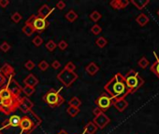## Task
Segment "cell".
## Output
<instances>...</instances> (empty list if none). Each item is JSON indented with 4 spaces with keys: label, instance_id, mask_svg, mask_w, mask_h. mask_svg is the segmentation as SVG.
I'll use <instances>...</instances> for the list:
<instances>
[{
    "label": "cell",
    "instance_id": "cell-25",
    "mask_svg": "<svg viewBox=\"0 0 159 134\" xmlns=\"http://www.w3.org/2000/svg\"><path fill=\"white\" fill-rule=\"evenodd\" d=\"M107 44H108V41H107V39H106L104 36L98 37V38L96 40V45L98 48H105L106 46H107Z\"/></svg>",
    "mask_w": 159,
    "mask_h": 134
},
{
    "label": "cell",
    "instance_id": "cell-31",
    "mask_svg": "<svg viewBox=\"0 0 159 134\" xmlns=\"http://www.w3.org/2000/svg\"><path fill=\"white\" fill-rule=\"evenodd\" d=\"M138 64H139V67H141V68L144 69V68H146V67L150 64V62H149V61H148V60H147L145 57H142V58L139 61Z\"/></svg>",
    "mask_w": 159,
    "mask_h": 134
},
{
    "label": "cell",
    "instance_id": "cell-7",
    "mask_svg": "<svg viewBox=\"0 0 159 134\" xmlns=\"http://www.w3.org/2000/svg\"><path fill=\"white\" fill-rule=\"evenodd\" d=\"M115 100H116L112 99L108 93H102L96 100V107L101 109L102 112H104V111H107L111 105H113Z\"/></svg>",
    "mask_w": 159,
    "mask_h": 134
},
{
    "label": "cell",
    "instance_id": "cell-30",
    "mask_svg": "<svg viewBox=\"0 0 159 134\" xmlns=\"http://www.w3.org/2000/svg\"><path fill=\"white\" fill-rule=\"evenodd\" d=\"M32 42H33V44L35 45L36 47H40L41 45L43 44V38L40 36H36L33 38Z\"/></svg>",
    "mask_w": 159,
    "mask_h": 134
},
{
    "label": "cell",
    "instance_id": "cell-18",
    "mask_svg": "<svg viewBox=\"0 0 159 134\" xmlns=\"http://www.w3.org/2000/svg\"><path fill=\"white\" fill-rule=\"evenodd\" d=\"M136 21L138 22V24L139 26H145L150 21V19L146 14L141 13L137 18H136Z\"/></svg>",
    "mask_w": 159,
    "mask_h": 134
},
{
    "label": "cell",
    "instance_id": "cell-13",
    "mask_svg": "<svg viewBox=\"0 0 159 134\" xmlns=\"http://www.w3.org/2000/svg\"><path fill=\"white\" fill-rule=\"evenodd\" d=\"M0 72L2 73V74L6 78L7 77L10 79V78H13L14 74H15V72H14V69L13 67L10 65L9 63H5V64H3V66L1 67V69H0Z\"/></svg>",
    "mask_w": 159,
    "mask_h": 134
},
{
    "label": "cell",
    "instance_id": "cell-42",
    "mask_svg": "<svg viewBox=\"0 0 159 134\" xmlns=\"http://www.w3.org/2000/svg\"><path fill=\"white\" fill-rule=\"evenodd\" d=\"M10 5V1L9 0H0V7L5 9L7 6Z\"/></svg>",
    "mask_w": 159,
    "mask_h": 134
},
{
    "label": "cell",
    "instance_id": "cell-17",
    "mask_svg": "<svg viewBox=\"0 0 159 134\" xmlns=\"http://www.w3.org/2000/svg\"><path fill=\"white\" fill-rule=\"evenodd\" d=\"M85 71L87 74H89L90 76H94L98 71H99V67H98L94 62H90L88 65L85 67Z\"/></svg>",
    "mask_w": 159,
    "mask_h": 134
},
{
    "label": "cell",
    "instance_id": "cell-5",
    "mask_svg": "<svg viewBox=\"0 0 159 134\" xmlns=\"http://www.w3.org/2000/svg\"><path fill=\"white\" fill-rule=\"evenodd\" d=\"M19 109V98L0 100V110L6 115H10Z\"/></svg>",
    "mask_w": 159,
    "mask_h": 134
},
{
    "label": "cell",
    "instance_id": "cell-43",
    "mask_svg": "<svg viewBox=\"0 0 159 134\" xmlns=\"http://www.w3.org/2000/svg\"><path fill=\"white\" fill-rule=\"evenodd\" d=\"M101 113H104V112H102L101 109H99L98 107H96V108H94V109L93 110V114H94V117H97V115H100Z\"/></svg>",
    "mask_w": 159,
    "mask_h": 134
},
{
    "label": "cell",
    "instance_id": "cell-24",
    "mask_svg": "<svg viewBox=\"0 0 159 134\" xmlns=\"http://www.w3.org/2000/svg\"><path fill=\"white\" fill-rule=\"evenodd\" d=\"M35 88H31V87H28V86H24V88L22 89V92H24V94L26 96V97H29L33 95L34 93H35Z\"/></svg>",
    "mask_w": 159,
    "mask_h": 134
},
{
    "label": "cell",
    "instance_id": "cell-36",
    "mask_svg": "<svg viewBox=\"0 0 159 134\" xmlns=\"http://www.w3.org/2000/svg\"><path fill=\"white\" fill-rule=\"evenodd\" d=\"M49 63L46 62V61H44V60H42L41 62H39V68L41 70V71H46L48 68H49Z\"/></svg>",
    "mask_w": 159,
    "mask_h": 134
},
{
    "label": "cell",
    "instance_id": "cell-32",
    "mask_svg": "<svg viewBox=\"0 0 159 134\" xmlns=\"http://www.w3.org/2000/svg\"><path fill=\"white\" fill-rule=\"evenodd\" d=\"M91 32H92V34H94V35H99V34L102 32V28L101 26H99L98 24H94V26H92V28H91Z\"/></svg>",
    "mask_w": 159,
    "mask_h": 134
},
{
    "label": "cell",
    "instance_id": "cell-21",
    "mask_svg": "<svg viewBox=\"0 0 159 134\" xmlns=\"http://www.w3.org/2000/svg\"><path fill=\"white\" fill-rule=\"evenodd\" d=\"M65 18L67 19L69 22H74L78 19V14L75 12L74 10H69V12H67L65 15Z\"/></svg>",
    "mask_w": 159,
    "mask_h": 134
},
{
    "label": "cell",
    "instance_id": "cell-44",
    "mask_svg": "<svg viewBox=\"0 0 159 134\" xmlns=\"http://www.w3.org/2000/svg\"><path fill=\"white\" fill-rule=\"evenodd\" d=\"M57 134H69V133H67V131H66V130H64V129H62L61 130V131H59Z\"/></svg>",
    "mask_w": 159,
    "mask_h": 134
},
{
    "label": "cell",
    "instance_id": "cell-35",
    "mask_svg": "<svg viewBox=\"0 0 159 134\" xmlns=\"http://www.w3.org/2000/svg\"><path fill=\"white\" fill-rule=\"evenodd\" d=\"M24 67H25V69L31 71L36 67V64L33 61H31V60H28V61L24 63Z\"/></svg>",
    "mask_w": 159,
    "mask_h": 134
},
{
    "label": "cell",
    "instance_id": "cell-12",
    "mask_svg": "<svg viewBox=\"0 0 159 134\" xmlns=\"http://www.w3.org/2000/svg\"><path fill=\"white\" fill-rule=\"evenodd\" d=\"M15 97L7 88V84H5L2 88H0V100H6L10 99H14ZM17 99V98H16Z\"/></svg>",
    "mask_w": 159,
    "mask_h": 134
},
{
    "label": "cell",
    "instance_id": "cell-37",
    "mask_svg": "<svg viewBox=\"0 0 159 134\" xmlns=\"http://www.w3.org/2000/svg\"><path fill=\"white\" fill-rule=\"evenodd\" d=\"M57 47L59 48L60 50H65L67 48V47H69V45H67V43L65 40H60L57 44Z\"/></svg>",
    "mask_w": 159,
    "mask_h": 134
},
{
    "label": "cell",
    "instance_id": "cell-20",
    "mask_svg": "<svg viewBox=\"0 0 159 134\" xmlns=\"http://www.w3.org/2000/svg\"><path fill=\"white\" fill-rule=\"evenodd\" d=\"M131 3L133 4L138 9L141 10V9H144L146 5H148L149 4V0H144V1H142V0H136V1L135 0H132Z\"/></svg>",
    "mask_w": 159,
    "mask_h": 134
},
{
    "label": "cell",
    "instance_id": "cell-9",
    "mask_svg": "<svg viewBox=\"0 0 159 134\" xmlns=\"http://www.w3.org/2000/svg\"><path fill=\"white\" fill-rule=\"evenodd\" d=\"M6 84H7V88H10V90L11 91V93H12L15 98H19V97L21 96L22 88L17 83V81H15L13 78H10L9 81H7Z\"/></svg>",
    "mask_w": 159,
    "mask_h": 134
},
{
    "label": "cell",
    "instance_id": "cell-15",
    "mask_svg": "<svg viewBox=\"0 0 159 134\" xmlns=\"http://www.w3.org/2000/svg\"><path fill=\"white\" fill-rule=\"evenodd\" d=\"M130 2L127 1V0H113L111 3H109V5H111L113 9H124V7H126L128 6V4Z\"/></svg>",
    "mask_w": 159,
    "mask_h": 134
},
{
    "label": "cell",
    "instance_id": "cell-14",
    "mask_svg": "<svg viewBox=\"0 0 159 134\" xmlns=\"http://www.w3.org/2000/svg\"><path fill=\"white\" fill-rule=\"evenodd\" d=\"M39 79L35 76V74H30L26 76L24 79V83L25 86H28V87H31V88H35L36 86L39 84Z\"/></svg>",
    "mask_w": 159,
    "mask_h": 134
},
{
    "label": "cell",
    "instance_id": "cell-2",
    "mask_svg": "<svg viewBox=\"0 0 159 134\" xmlns=\"http://www.w3.org/2000/svg\"><path fill=\"white\" fill-rule=\"evenodd\" d=\"M124 81H126V87L131 92L137 91L138 89L144 84L143 78L139 76V73L135 70H130L126 76H124Z\"/></svg>",
    "mask_w": 159,
    "mask_h": 134
},
{
    "label": "cell",
    "instance_id": "cell-19",
    "mask_svg": "<svg viewBox=\"0 0 159 134\" xmlns=\"http://www.w3.org/2000/svg\"><path fill=\"white\" fill-rule=\"evenodd\" d=\"M97 130V127L94 125V123L93 121H90L86 124L84 131L83 133H87V134H94Z\"/></svg>",
    "mask_w": 159,
    "mask_h": 134
},
{
    "label": "cell",
    "instance_id": "cell-39",
    "mask_svg": "<svg viewBox=\"0 0 159 134\" xmlns=\"http://www.w3.org/2000/svg\"><path fill=\"white\" fill-rule=\"evenodd\" d=\"M52 67L54 69L57 70V69L60 68V67H61V63H60V62L57 61V60H55V61H54V62H52Z\"/></svg>",
    "mask_w": 159,
    "mask_h": 134
},
{
    "label": "cell",
    "instance_id": "cell-38",
    "mask_svg": "<svg viewBox=\"0 0 159 134\" xmlns=\"http://www.w3.org/2000/svg\"><path fill=\"white\" fill-rule=\"evenodd\" d=\"M64 69H66L67 71H70V72H74L75 69H76V66H75V64L72 62H69L66 64L65 68H64Z\"/></svg>",
    "mask_w": 159,
    "mask_h": 134
},
{
    "label": "cell",
    "instance_id": "cell-46",
    "mask_svg": "<svg viewBox=\"0 0 159 134\" xmlns=\"http://www.w3.org/2000/svg\"><path fill=\"white\" fill-rule=\"evenodd\" d=\"M0 113H1V110H0Z\"/></svg>",
    "mask_w": 159,
    "mask_h": 134
},
{
    "label": "cell",
    "instance_id": "cell-4",
    "mask_svg": "<svg viewBox=\"0 0 159 134\" xmlns=\"http://www.w3.org/2000/svg\"><path fill=\"white\" fill-rule=\"evenodd\" d=\"M25 24L29 25L33 29L34 33H42L48 27V21L44 19L39 17L37 15H31L28 20L25 21Z\"/></svg>",
    "mask_w": 159,
    "mask_h": 134
},
{
    "label": "cell",
    "instance_id": "cell-27",
    "mask_svg": "<svg viewBox=\"0 0 159 134\" xmlns=\"http://www.w3.org/2000/svg\"><path fill=\"white\" fill-rule=\"evenodd\" d=\"M89 17H90V19L92 20L93 21H94V22H96V21H98L101 19V17H102V15L98 12L97 10H94L92 13H91L90 15H89Z\"/></svg>",
    "mask_w": 159,
    "mask_h": 134
},
{
    "label": "cell",
    "instance_id": "cell-8",
    "mask_svg": "<svg viewBox=\"0 0 159 134\" xmlns=\"http://www.w3.org/2000/svg\"><path fill=\"white\" fill-rule=\"evenodd\" d=\"M34 107V103L29 100L28 97L26 96H20L19 97V110L22 111V113H28L29 111L32 110Z\"/></svg>",
    "mask_w": 159,
    "mask_h": 134
},
{
    "label": "cell",
    "instance_id": "cell-22",
    "mask_svg": "<svg viewBox=\"0 0 159 134\" xmlns=\"http://www.w3.org/2000/svg\"><path fill=\"white\" fill-rule=\"evenodd\" d=\"M154 55H156V54H154ZM151 71H152L153 73L156 74L157 76V77L159 78V57H157V56H156V61H154V62L152 64V67H151Z\"/></svg>",
    "mask_w": 159,
    "mask_h": 134
},
{
    "label": "cell",
    "instance_id": "cell-1",
    "mask_svg": "<svg viewBox=\"0 0 159 134\" xmlns=\"http://www.w3.org/2000/svg\"><path fill=\"white\" fill-rule=\"evenodd\" d=\"M104 88L108 94L114 100L124 99V97L130 93L124 81V76L120 73L114 74V76L104 86Z\"/></svg>",
    "mask_w": 159,
    "mask_h": 134
},
{
    "label": "cell",
    "instance_id": "cell-28",
    "mask_svg": "<svg viewBox=\"0 0 159 134\" xmlns=\"http://www.w3.org/2000/svg\"><path fill=\"white\" fill-rule=\"evenodd\" d=\"M45 48H46L49 51L52 52L56 48H57V44H56L54 40H49L46 43V45H45Z\"/></svg>",
    "mask_w": 159,
    "mask_h": 134
},
{
    "label": "cell",
    "instance_id": "cell-11",
    "mask_svg": "<svg viewBox=\"0 0 159 134\" xmlns=\"http://www.w3.org/2000/svg\"><path fill=\"white\" fill-rule=\"evenodd\" d=\"M52 11H54V9H52L51 7H49L46 4H44V5H42L39 7V11H37V14H39L37 16L44 19V20H46V19L52 14Z\"/></svg>",
    "mask_w": 159,
    "mask_h": 134
},
{
    "label": "cell",
    "instance_id": "cell-41",
    "mask_svg": "<svg viewBox=\"0 0 159 134\" xmlns=\"http://www.w3.org/2000/svg\"><path fill=\"white\" fill-rule=\"evenodd\" d=\"M56 7H57L58 9H64L66 7V3L64 1H58L56 3Z\"/></svg>",
    "mask_w": 159,
    "mask_h": 134
},
{
    "label": "cell",
    "instance_id": "cell-10",
    "mask_svg": "<svg viewBox=\"0 0 159 134\" xmlns=\"http://www.w3.org/2000/svg\"><path fill=\"white\" fill-rule=\"evenodd\" d=\"M111 119L108 117L107 115L104 114V113H101L100 115H98L97 117H94L93 122L94 123V125L97 127V129H103L106 126H107Z\"/></svg>",
    "mask_w": 159,
    "mask_h": 134
},
{
    "label": "cell",
    "instance_id": "cell-6",
    "mask_svg": "<svg viewBox=\"0 0 159 134\" xmlns=\"http://www.w3.org/2000/svg\"><path fill=\"white\" fill-rule=\"evenodd\" d=\"M56 77L65 87H70L78 79L79 76L75 72H70V71L63 69L61 72L57 74Z\"/></svg>",
    "mask_w": 159,
    "mask_h": 134
},
{
    "label": "cell",
    "instance_id": "cell-40",
    "mask_svg": "<svg viewBox=\"0 0 159 134\" xmlns=\"http://www.w3.org/2000/svg\"><path fill=\"white\" fill-rule=\"evenodd\" d=\"M6 83H7V78L3 76L1 72H0V88H2Z\"/></svg>",
    "mask_w": 159,
    "mask_h": 134
},
{
    "label": "cell",
    "instance_id": "cell-29",
    "mask_svg": "<svg viewBox=\"0 0 159 134\" xmlns=\"http://www.w3.org/2000/svg\"><path fill=\"white\" fill-rule=\"evenodd\" d=\"M22 33H24V35L27 36H31L33 34H34L33 29L30 27L29 25H27V24H24V26L22 28Z\"/></svg>",
    "mask_w": 159,
    "mask_h": 134
},
{
    "label": "cell",
    "instance_id": "cell-26",
    "mask_svg": "<svg viewBox=\"0 0 159 134\" xmlns=\"http://www.w3.org/2000/svg\"><path fill=\"white\" fill-rule=\"evenodd\" d=\"M67 114H69L70 117H76V115L80 113V108H77V107H72V106H69L67 109Z\"/></svg>",
    "mask_w": 159,
    "mask_h": 134
},
{
    "label": "cell",
    "instance_id": "cell-3",
    "mask_svg": "<svg viewBox=\"0 0 159 134\" xmlns=\"http://www.w3.org/2000/svg\"><path fill=\"white\" fill-rule=\"evenodd\" d=\"M42 99H43L44 102L52 108L58 107V106L61 105V104H63L64 102H65L64 97L60 94L59 91H57L54 88L50 89V90H49L46 94L43 96Z\"/></svg>",
    "mask_w": 159,
    "mask_h": 134
},
{
    "label": "cell",
    "instance_id": "cell-23",
    "mask_svg": "<svg viewBox=\"0 0 159 134\" xmlns=\"http://www.w3.org/2000/svg\"><path fill=\"white\" fill-rule=\"evenodd\" d=\"M69 106H72V107H77V108H79L80 106L82 105V100H80L78 97L74 96V97H72V98L69 100Z\"/></svg>",
    "mask_w": 159,
    "mask_h": 134
},
{
    "label": "cell",
    "instance_id": "cell-45",
    "mask_svg": "<svg viewBox=\"0 0 159 134\" xmlns=\"http://www.w3.org/2000/svg\"><path fill=\"white\" fill-rule=\"evenodd\" d=\"M157 15H158V16H159V9L157 10Z\"/></svg>",
    "mask_w": 159,
    "mask_h": 134
},
{
    "label": "cell",
    "instance_id": "cell-16",
    "mask_svg": "<svg viewBox=\"0 0 159 134\" xmlns=\"http://www.w3.org/2000/svg\"><path fill=\"white\" fill-rule=\"evenodd\" d=\"M113 105L116 108L119 112H124V110L126 109L128 106V103L126 102L124 99H121V100H116Z\"/></svg>",
    "mask_w": 159,
    "mask_h": 134
},
{
    "label": "cell",
    "instance_id": "cell-34",
    "mask_svg": "<svg viewBox=\"0 0 159 134\" xmlns=\"http://www.w3.org/2000/svg\"><path fill=\"white\" fill-rule=\"evenodd\" d=\"M22 15L19 12H14L12 15H11V20H12L13 22H16V23H18V22L22 20Z\"/></svg>",
    "mask_w": 159,
    "mask_h": 134
},
{
    "label": "cell",
    "instance_id": "cell-33",
    "mask_svg": "<svg viewBox=\"0 0 159 134\" xmlns=\"http://www.w3.org/2000/svg\"><path fill=\"white\" fill-rule=\"evenodd\" d=\"M11 48V47H10V45L7 43V42H6V41H4V42L0 45V50L1 51H3V52H7L10 50Z\"/></svg>",
    "mask_w": 159,
    "mask_h": 134
}]
</instances>
